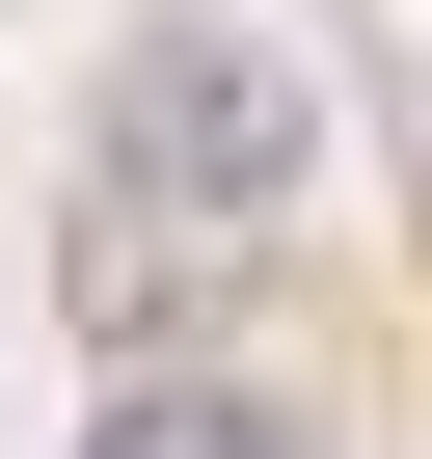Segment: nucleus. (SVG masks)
I'll list each match as a JSON object with an SVG mask.
<instances>
[{
	"mask_svg": "<svg viewBox=\"0 0 432 459\" xmlns=\"http://www.w3.org/2000/svg\"><path fill=\"white\" fill-rule=\"evenodd\" d=\"M324 162V82L244 28V0H189V28L108 55V216H162V244H271Z\"/></svg>",
	"mask_w": 432,
	"mask_h": 459,
	"instance_id": "nucleus-1",
	"label": "nucleus"
},
{
	"mask_svg": "<svg viewBox=\"0 0 432 459\" xmlns=\"http://www.w3.org/2000/svg\"><path fill=\"white\" fill-rule=\"evenodd\" d=\"M82 459H271V405H244V378H135Z\"/></svg>",
	"mask_w": 432,
	"mask_h": 459,
	"instance_id": "nucleus-2",
	"label": "nucleus"
}]
</instances>
